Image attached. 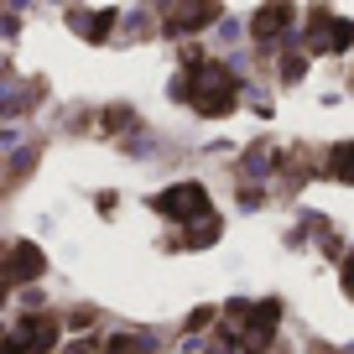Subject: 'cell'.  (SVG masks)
Returning <instances> with one entry per match:
<instances>
[{
  "label": "cell",
  "mask_w": 354,
  "mask_h": 354,
  "mask_svg": "<svg viewBox=\"0 0 354 354\" xmlns=\"http://www.w3.org/2000/svg\"><path fill=\"white\" fill-rule=\"evenodd\" d=\"M183 94L198 104V115H224L234 104V94H240V78L219 63H198L188 73V84H183Z\"/></svg>",
  "instance_id": "1"
},
{
  "label": "cell",
  "mask_w": 354,
  "mask_h": 354,
  "mask_svg": "<svg viewBox=\"0 0 354 354\" xmlns=\"http://www.w3.org/2000/svg\"><path fill=\"white\" fill-rule=\"evenodd\" d=\"M151 209L167 214V219H198V214H209V193H203L198 183H177V188L156 193Z\"/></svg>",
  "instance_id": "2"
},
{
  "label": "cell",
  "mask_w": 354,
  "mask_h": 354,
  "mask_svg": "<svg viewBox=\"0 0 354 354\" xmlns=\"http://www.w3.org/2000/svg\"><path fill=\"white\" fill-rule=\"evenodd\" d=\"M53 339H57V323L53 318H32V323H21V328L11 333V339L0 344V354H42V349H53Z\"/></svg>",
  "instance_id": "3"
},
{
  "label": "cell",
  "mask_w": 354,
  "mask_h": 354,
  "mask_svg": "<svg viewBox=\"0 0 354 354\" xmlns=\"http://www.w3.org/2000/svg\"><path fill=\"white\" fill-rule=\"evenodd\" d=\"M313 53H333V47H354V26L349 21H333V16H318V26H313Z\"/></svg>",
  "instance_id": "4"
},
{
  "label": "cell",
  "mask_w": 354,
  "mask_h": 354,
  "mask_svg": "<svg viewBox=\"0 0 354 354\" xmlns=\"http://www.w3.org/2000/svg\"><path fill=\"white\" fill-rule=\"evenodd\" d=\"M37 271H42V250H37V245H16L11 261L0 266V277H6V281H26V277H37Z\"/></svg>",
  "instance_id": "5"
},
{
  "label": "cell",
  "mask_w": 354,
  "mask_h": 354,
  "mask_svg": "<svg viewBox=\"0 0 354 354\" xmlns=\"http://www.w3.org/2000/svg\"><path fill=\"white\" fill-rule=\"evenodd\" d=\"M333 177L354 183V146H339V151H333Z\"/></svg>",
  "instance_id": "6"
}]
</instances>
